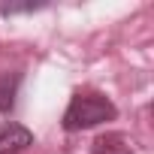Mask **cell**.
<instances>
[{
	"instance_id": "6da1fadb",
	"label": "cell",
	"mask_w": 154,
	"mask_h": 154,
	"mask_svg": "<svg viewBox=\"0 0 154 154\" xmlns=\"http://www.w3.org/2000/svg\"><path fill=\"white\" fill-rule=\"evenodd\" d=\"M118 112L112 106L109 97L103 94H75L63 112V127L66 130H88V127H97L103 121H112Z\"/></svg>"
},
{
	"instance_id": "7a4b0ae2",
	"label": "cell",
	"mask_w": 154,
	"mask_h": 154,
	"mask_svg": "<svg viewBox=\"0 0 154 154\" xmlns=\"http://www.w3.org/2000/svg\"><path fill=\"white\" fill-rule=\"evenodd\" d=\"M27 145H33V133L21 124H3L0 127V154H18Z\"/></svg>"
},
{
	"instance_id": "3957f363",
	"label": "cell",
	"mask_w": 154,
	"mask_h": 154,
	"mask_svg": "<svg viewBox=\"0 0 154 154\" xmlns=\"http://www.w3.org/2000/svg\"><path fill=\"white\" fill-rule=\"evenodd\" d=\"M91 154H133V142L124 133H106L94 142Z\"/></svg>"
},
{
	"instance_id": "277c9868",
	"label": "cell",
	"mask_w": 154,
	"mask_h": 154,
	"mask_svg": "<svg viewBox=\"0 0 154 154\" xmlns=\"http://www.w3.org/2000/svg\"><path fill=\"white\" fill-rule=\"evenodd\" d=\"M18 82H21L18 72H0V112H9V109L15 106Z\"/></svg>"
},
{
	"instance_id": "5b68a950",
	"label": "cell",
	"mask_w": 154,
	"mask_h": 154,
	"mask_svg": "<svg viewBox=\"0 0 154 154\" xmlns=\"http://www.w3.org/2000/svg\"><path fill=\"white\" fill-rule=\"evenodd\" d=\"M42 9V3H0V12L3 15H18V12H33Z\"/></svg>"
}]
</instances>
